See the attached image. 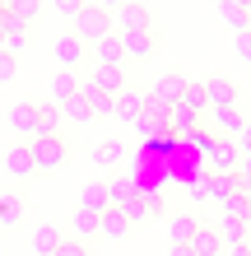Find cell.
<instances>
[{
	"instance_id": "6da1fadb",
	"label": "cell",
	"mask_w": 251,
	"mask_h": 256,
	"mask_svg": "<svg viewBox=\"0 0 251 256\" xmlns=\"http://www.w3.org/2000/svg\"><path fill=\"white\" fill-rule=\"evenodd\" d=\"M112 28H116V19H112L107 10H98V5H84V10H79V19L70 24V33H75V38L84 42V47H98L102 38H112Z\"/></svg>"
},
{
	"instance_id": "7a4b0ae2",
	"label": "cell",
	"mask_w": 251,
	"mask_h": 256,
	"mask_svg": "<svg viewBox=\"0 0 251 256\" xmlns=\"http://www.w3.org/2000/svg\"><path fill=\"white\" fill-rule=\"evenodd\" d=\"M28 149H33L37 172H61L65 158H70V144L61 140V135H37V140H28Z\"/></svg>"
},
{
	"instance_id": "3957f363",
	"label": "cell",
	"mask_w": 251,
	"mask_h": 256,
	"mask_svg": "<svg viewBox=\"0 0 251 256\" xmlns=\"http://www.w3.org/2000/svg\"><path fill=\"white\" fill-rule=\"evenodd\" d=\"M149 28H154V10L144 0H126L116 10V33H149Z\"/></svg>"
},
{
	"instance_id": "277c9868",
	"label": "cell",
	"mask_w": 251,
	"mask_h": 256,
	"mask_svg": "<svg viewBox=\"0 0 251 256\" xmlns=\"http://www.w3.org/2000/svg\"><path fill=\"white\" fill-rule=\"evenodd\" d=\"M9 126L19 130L23 144L37 140V135H42V108H37V102H14V108H9Z\"/></svg>"
},
{
	"instance_id": "5b68a950",
	"label": "cell",
	"mask_w": 251,
	"mask_h": 256,
	"mask_svg": "<svg viewBox=\"0 0 251 256\" xmlns=\"http://www.w3.org/2000/svg\"><path fill=\"white\" fill-rule=\"evenodd\" d=\"M5 177H9V182H33V177H37L33 149H28L23 140L14 144V149H5Z\"/></svg>"
},
{
	"instance_id": "8992f818",
	"label": "cell",
	"mask_w": 251,
	"mask_h": 256,
	"mask_svg": "<svg viewBox=\"0 0 251 256\" xmlns=\"http://www.w3.org/2000/svg\"><path fill=\"white\" fill-rule=\"evenodd\" d=\"M205 98H210V112L214 108H238V84L228 74H210L205 80Z\"/></svg>"
},
{
	"instance_id": "52a82bcc",
	"label": "cell",
	"mask_w": 251,
	"mask_h": 256,
	"mask_svg": "<svg viewBox=\"0 0 251 256\" xmlns=\"http://www.w3.org/2000/svg\"><path fill=\"white\" fill-rule=\"evenodd\" d=\"M51 52H56V61H61V70H75L79 61H84V42L75 38V33H70V28H65V33H56V42H51Z\"/></svg>"
},
{
	"instance_id": "ba28073f",
	"label": "cell",
	"mask_w": 251,
	"mask_h": 256,
	"mask_svg": "<svg viewBox=\"0 0 251 256\" xmlns=\"http://www.w3.org/2000/svg\"><path fill=\"white\" fill-rule=\"evenodd\" d=\"M121 47H126V61H149L158 52V28H149V33H121Z\"/></svg>"
},
{
	"instance_id": "9c48e42d",
	"label": "cell",
	"mask_w": 251,
	"mask_h": 256,
	"mask_svg": "<svg viewBox=\"0 0 251 256\" xmlns=\"http://www.w3.org/2000/svg\"><path fill=\"white\" fill-rule=\"evenodd\" d=\"M88 84L116 98V94L126 88V66H93V70H88Z\"/></svg>"
},
{
	"instance_id": "30bf717a",
	"label": "cell",
	"mask_w": 251,
	"mask_h": 256,
	"mask_svg": "<svg viewBox=\"0 0 251 256\" xmlns=\"http://www.w3.org/2000/svg\"><path fill=\"white\" fill-rule=\"evenodd\" d=\"M186 84H191V80H186L182 70H168V74H158V80H154V88H149V94H154V98H163L168 108H172V102H182Z\"/></svg>"
},
{
	"instance_id": "8fae6325",
	"label": "cell",
	"mask_w": 251,
	"mask_h": 256,
	"mask_svg": "<svg viewBox=\"0 0 251 256\" xmlns=\"http://www.w3.org/2000/svg\"><path fill=\"white\" fill-rule=\"evenodd\" d=\"M210 163H214V172L238 177V168H242V149L233 144V140H214V149H210Z\"/></svg>"
},
{
	"instance_id": "7c38bea8",
	"label": "cell",
	"mask_w": 251,
	"mask_h": 256,
	"mask_svg": "<svg viewBox=\"0 0 251 256\" xmlns=\"http://www.w3.org/2000/svg\"><path fill=\"white\" fill-rule=\"evenodd\" d=\"M210 122L219 126V135H224V140H238V135L247 130V112H242V108H214Z\"/></svg>"
},
{
	"instance_id": "4fadbf2b",
	"label": "cell",
	"mask_w": 251,
	"mask_h": 256,
	"mask_svg": "<svg viewBox=\"0 0 251 256\" xmlns=\"http://www.w3.org/2000/svg\"><path fill=\"white\" fill-rule=\"evenodd\" d=\"M196 233H200L196 214H168V247H191Z\"/></svg>"
},
{
	"instance_id": "5bb4252c",
	"label": "cell",
	"mask_w": 251,
	"mask_h": 256,
	"mask_svg": "<svg viewBox=\"0 0 251 256\" xmlns=\"http://www.w3.org/2000/svg\"><path fill=\"white\" fill-rule=\"evenodd\" d=\"M75 94H79V74H75V70H56V74H51V84H47V98H51V108L70 102Z\"/></svg>"
},
{
	"instance_id": "9a60e30c",
	"label": "cell",
	"mask_w": 251,
	"mask_h": 256,
	"mask_svg": "<svg viewBox=\"0 0 251 256\" xmlns=\"http://www.w3.org/2000/svg\"><path fill=\"white\" fill-rule=\"evenodd\" d=\"M140 116H144V94L126 84L121 94H116V122H130V126H135Z\"/></svg>"
},
{
	"instance_id": "2e32d148",
	"label": "cell",
	"mask_w": 251,
	"mask_h": 256,
	"mask_svg": "<svg viewBox=\"0 0 251 256\" xmlns=\"http://www.w3.org/2000/svg\"><path fill=\"white\" fill-rule=\"evenodd\" d=\"M79 210H93V214L112 210V182H88L79 191Z\"/></svg>"
},
{
	"instance_id": "e0dca14e",
	"label": "cell",
	"mask_w": 251,
	"mask_h": 256,
	"mask_svg": "<svg viewBox=\"0 0 251 256\" xmlns=\"http://www.w3.org/2000/svg\"><path fill=\"white\" fill-rule=\"evenodd\" d=\"M98 238H112V242L130 238V219L121 214V210H102L98 214Z\"/></svg>"
},
{
	"instance_id": "ac0fdd59",
	"label": "cell",
	"mask_w": 251,
	"mask_h": 256,
	"mask_svg": "<svg viewBox=\"0 0 251 256\" xmlns=\"http://www.w3.org/2000/svg\"><path fill=\"white\" fill-rule=\"evenodd\" d=\"M93 66H126V47H121V33L102 38L93 47Z\"/></svg>"
},
{
	"instance_id": "d6986e66",
	"label": "cell",
	"mask_w": 251,
	"mask_h": 256,
	"mask_svg": "<svg viewBox=\"0 0 251 256\" xmlns=\"http://www.w3.org/2000/svg\"><path fill=\"white\" fill-rule=\"evenodd\" d=\"M0 24H5V52H9V56H19V52L28 47V24H19L9 10L0 14Z\"/></svg>"
},
{
	"instance_id": "ffe728a7",
	"label": "cell",
	"mask_w": 251,
	"mask_h": 256,
	"mask_svg": "<svg viewBox=\"0 0 251 256\" xmlns=\"http://www.w3.org/2000/svg\"><path fill=\"white\" fill-rule=\"evenodd\" d=\"M219 238H224V247H242L247 238H251V224H242V219H228V214H219Z\"/></svg>"
},
{
	"instance_id": "44dd1931",
	"label": "cell",
	"mask_w": 251,
	"mask_h": 256,
	"mask_svg": "<svg viewBox=\"0 0 251 256\" xmlns=\"http://www.w3.org/2000/svg\"><path fill=\"white\" fill-rule=\"evenodd\" d=\"M233 196H242V182H238V177H228V172H210V200L228 205Z\"/></svg>"
},
{
	"instance_id": "7402d4cb",
	"label": "cell",
	"mask_w": 251,
	"mask_h": 256,
	"mask_svg": "<svg viewBox=\"0 0 251 256\" xmlns=\"http://www.w3.org/2000/svg\"><path fill=\"white\" fill-rule=\"evenodd\" d=\"M61 242H65V233L51 228V224H37V228H33V252H37V256H56V247H61Z\"/></svg>"
},
{
	"instance_id": "603a6c76",
	"label": "cell",
	"mask_w": 251,
	"mask_h": 256,
	"mask_svg": "<svg viewBox=\"0 0 251 256\" xmlns=\"http://www.w3.org/2000/svg\"><path fill=\"white\" fill-rule=\"evenodd\" d=\"M70 238H79V242H93L98 238V214L93 210H75L70 214Z\"/></svg>"
},
{
	"instance_id": "cb8c5ba5",
	"label": "cell",
	"mask_w": 251,
	"mask_h": 256,
	"mask_svg": "<svg viewBox=\"0 0 251 256\" xmlns=\"http://www.w3.org/2000/svg\"><path fill=\"white\" fill-rule=\"evenodd\" d=\"M191 252H196V256H224V238H219V228H205V224H200V233L191 238Z\"/></svg>"
},
{
	"instance_id": "d4e9b609",
	"label": "cell",
	"mask_w": 251,
	"mask_h": 256,
	"mask_svg": "<svg viewBox=\"0 0 251 256\" xmlns=\"http://www.w3.org/2000/svg\"><path fill=\"white\" fill-rule=\"evenodd\" d=\"M19 219H23V196L5 191V196H0V228H14Z\"/></svg>"
},
{
	"instance_id": "484cf974",
	"label": "cell",
	"mask_w": 251,
	"mask_h": 256,
	"mask_svg": "<svg viewBox=\"0 0 251 256\" xmlns=\"http://www.w3.org/2000/svg\"><path fill=\"white\" fill-rule=\"evenodd\" d=\"M112 210H121V214L130 219V228H135V224H144V219H154V210H149V200H144V191H135L126 205H112Z\"/></svg>"
},
{
	"instance_id": "4316f807",
	"label": "cell",
	"mask_w": 251,
	"mask_h": 256,
	"mask_svg": "<svg viewBox=\"0 0 251 256\" xmlns=\"http://www.w3.org/2000/svg\"><path fill=\"white\" fill-rule=\"evenodd\" d=\"M219 19H224L233 28V38H238V33L251 28V10H238V5H224V0H219Z\"/></svg>"
},
{
	"instance_id": "83f0119b",
	"label": "cell",
	"mask_w": 251,
	"mask_h": 256,
	"mask_svg": "<svg viewBox=\"0 0 251 256\" xmlns=\"http://www.w3.org/2000/svg\"><path fill=\"white\" fill-rule=\"evenodd\" d=\"M196 122H200V112L186 108V102H172V108H168V126L172 130H196Z\"/></svg>"
},
{
	"instance_id": "f1b7e54d",
	"label": "cell",
	"mask_w": 251,
	"mask_h": 256,
	"mask_svg": "<svg viewBox=\"0 0 251 256\" xmlns=\"http://www.w3.org/2000/svg\"><path fill=\"white\" fill-rule=\"evenodd\" d=\"M126 158V149H121V140H102L98 149H93V163L98 168H116V163Z\"/></svg>"
},
{
	"instance_id": "f546056e",
	"label": "cell",
	"mask_w": 251,
	"mask_h": 256,
	"mask_svg": "<svg viewBox=\"0 0 251 256\" xmlns=\"http://www.w3.org/2000/svg\"><path fill=\"white\" fill-rule=\"evenodd\" d=\"M61 122H79V126H84V122H93V108H88V102L75 94L70 102H61Z\"/></svg>"
},
{
	"instance_id": "4dcf8cb0",
	"label": "cell",
	"mask_w": 251,
	"mask_h": 256,
	"mask_svg": "<svg viewBox=\"0 0 251 256\" xmlns=\"http://www.w3.org/2000/svg\"><path fill=\"white\" fill-rule=\"evenodd\" d=\"M5 10H9V14H14L19 24H28V28H33V19L42 14V0H9Z\"/></svg>"
},
{
	"instance_id": "1f68e13d",
	"label": "cell",
	"mask_w": 251,
	"mask_h": 256,
	"mask_svg": "<svg viewBox=\"0 0 251 256\" xmlns=\"http://www.w3.org/2000/svg\"><path fill=\"white\" fill-rule=\"evenodd\" d=\"M186 108H196V112H210V98H205V80H191L186 84V94H182Z\"/></svg>"
},
{
	"instance_id": "d6a6232c",
	"label": "cell",
	"mask_w": 251,
	"mask_h": 256,
	"mask_svg": "<svg viewBox=\"0 0 251 256\" xmlns=\"http://www.w3.org/2000/svg\"><path fill=\"white\" fill-rule=\"evenodd\" d=\"M144 116H149L154 126H168V102L154 98V94H144Z\"/></svg>"
},
{
	"instance_id": "836d02e7",
	"label": "cell",
	"mask_w": 251,
	"mask_h": 256,
	"mask_svg": "<svg viewBox=\"0 0 251 256\" xmlns=\"http://www.w3.org/2000/svg\"><path fill=\"white\" fill-rule=\"evenodd\" d=\"M84 5H88V0H51V10H56V14H61V19H65V24H75Z\"/></svg>"
},
{
	"instance_id": "e575fe53",
	"label": "cell",
	"mask_w": 251,
	"mask_h": 256,
	"mask_svg": "<svg viewBox=\"0 0 251 256\" xmlns=\"http://www.w3.org/2000/svg\"><path fill=\"white\" fill-rule=\"evenodd\" d=\"M56 256H88V242H79V238H70V233H65V242L56 247Z\"/></svg>"
},
{
	"instance_id": "d590c367",
	"label": "cell",
	"mask_w": 251,
	"mask_h": 256,
	"mask_svg": "<svg viewBox=\"0 0 251 256\" xmlns=\"http://www.w3.org/2000/svg\"><path fill=\"white\" fill-rule=\"evenodd\" d=\"M233 52H238V61H247V66H251V28L233 38Z\"/></svg>"
},
{
	"instance_id": "8d00e7d4",
	"label": "cell",
	"mask_w": 251,
	"mask_h": 256,
	"mask_svg": "<svg viewBox=\"0 0 251 256\" xmlns=\"http://www.w3.org/2000/svg\"><path fill=\"white\" fill-rule=\"evenodd\" d=\"M130 196H135V186H130V182H112V205H126Z\"/></svg>"
},
{
	"instance_id": "74e56055",
	"label": "cell",
	"mask_w": 251,
	"mask_h": 256,
	"mask_svg": "<svg viewBox=\"0 0 251 256\" xmlns=\"http://www.w3.org/2000/svg\"><path fill=\"white\" fill-rule=\"evenodd\" d=\"M14 61H19V56L0 52V84H9V80H14Z\"/></svg>"
},
{
	"instance_id": "f35d334b",
	"label": "cell",
	"mask_w": 251,
	"mask_h": 256,
	"mask_svg": "<svg viewBox=\"0 0 251 256\" xmlns=\"http://www.w3.org/2000/svg\"><path fill=\"white\" fill-rule=\"evenodd\" d=\"M88 5H98V10H107V14H112V19H116V10H121V5H126V0H88Z\"/></svg>"
},
{
	"instance_id": "ab89813d",
	"label": "cell",
	"mask_w": 251,
	"mask_h": 256,
	"mask_svg": "<svg viewBox=\"0 0 251 256\" xmlns=\"http://www.w3.org/2000/svg\"><path fill=\"white\" fill-rule=\"evenodd\" d=\"M238 182H242V186H251V158H247V154H242V168H238Z\"/></svg>"
},
{
	"instance_id": "60d3db41",
	"label": "cell",
	"mask_w": 251,
	"mask_h": 256,
	"mask_svg": "<svg viewBox=\"0 0 251 256\" xmlns=\"http://www.w3.org/2000/svg\"><path fill=\"white\" fill-rule=\"evenodd\" d=\"M144 200H149V210H154V219L163 214V196H154V191H144Z\"/></svg>"
},
{
	"instance_id": "b9f144b4",
	"label": "cell",
	"mask_w": 251,
	"mask_h": 256,
	"mask_svg": "<svg viewBox=\"0 0 251 256\" xmlns=\"http://www.w3.org/2000/svg\"><path fill=\"white\" fill-rule=\"evenodd\" d=\"M224 256H251V247L242 242V247H224Z\"/></svg>"
},
{
	"instance_id": "7bdbcfd3",
	"label": "cell",
	"mask_w": 251,
	"mask_h": 256,
	"mask_svg": "<svg viewBox=\"0 0 251 256\" xmlns=\"http://www.w3.org/2000/svg\"><path fill=\"white\" fill-rule=\"evenodd\" d=\"M168 256H196L191 247H168Z\"/></svg>"
},
{
	"instance_id": "ee69618b",
	"label": "cell",
	"mask_w": 251,
	"mask_h": 256,
	"mask_svg": "<svg viewBox=\"0 0 251 256\" xmlns=\"http://www.w3.org/2000/svg\"><path fill=\"white\" fill-rule=\"evenodd\" d=\"M242 200H247V224H251V186H242Z\"/></svg>"
},
{
	"instance_id": "f6af8a7d",
	"label": "cell",
	"mask_w": 251,
	"mask_h": 256,
	"mask_svg": "<svg viewBox=\"0 0 251 256\" xmlns=\"http://www.w3.org/2000/svg\"><path fill=\"white\" fill-rule=\"evenodd\" d=\"M224 5H238V10H251V0H224Z\"/></svg>"
},
{
	"instance_id": "bcb514c9",
	"label": "cell",
	"mask_w": 251,
	"mask_h": 256,
	"mask_svg": "<svg viewBox=\"0 0 251 256\" xmlns=\"http://www.w3.org/2000/svg\"><path fill=\"white\" fill-rule=\"evenodd\" d=\"M0 52H5V24H0Z\"/></svg>"
},
{
	"instance_id": "7dc6e473",
	"label": "cell",
	"mask_w": 251,
	"mask_h": 256,
	"mask_svg": "<svg viewBox=\"0 0 251 256\" xmlns=\"http://www.w3.org/2000/svg\"><path fill=\"white\" fill-rule=\"evenodd\" d=\"M0 14H5V0H0Z\"/></svg>"
},
{
	"instance_id": "c3c4849f",
	"label": "cell",
	"mask_w": 251,
	"mask_h": 256,
	"mask_svg": "<svg viewBox=\"0 0 251 256\" xmlns=\"http://www.w3.org/2000/svg\"><path fill=\"white\" fill-rule=\"evenodd\" d=\"M5 5H9V0H5Z\"/></svg>"
}]
</instances>
